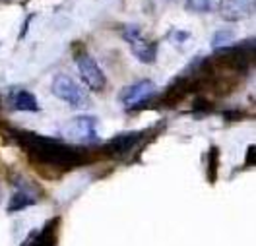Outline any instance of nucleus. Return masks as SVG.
I'll list each match as a JSON object with an SVG mask.
<instances>
[{"mask_svg": "<svg viewBox=\"0 0 256 246\" xmlns=\"http://www.w3.org/2000/svg\"><path fill=\"white\" fill-rule=\"evenodd\" d=\"M12 138L18 142V146L24 149L33 163L47 167V169H72L76 165L84 163L86 151L84 149L74 148L68 142H58L41 134H33V132H22L12 130Z\"/></svg>", "mask_w": 256, "mask_h": 246, "instance_id": "1", "label": "nucleus"}, {"mask_svg": "<svg viewBox=\"0 0 256 246\" xmlns=\"http://www.w3.org/2000/svg\"><path fill=\"white\" fill-rule=\"evenodd\" d=\"M60 136L64 142L68 144H97L99 136H97V120L94 116L82 115L74 116L72 120H68L60 128Z\"/></svg>", "mask_w": 256, "mask_h": 246, "instance_id": "2", "label": "nucleus"}, {"mask_svg": "<svg viewBox=\"0 0 256 246\" xmlns=\"http://www.w3.org/2000/svg\"><path fill=\"white\" fill-rule=\"evenodd\" d=\"M74 60H76V66H78V72H80L84 83L92 91H103L107 85V78H105L101 66L96 62V58L82 47L74 52Z\"/></svg>", "mask_w": 256, "mask_h": 246, "instance_id": "3", "label": "nucleus"}, {"mask_svg": "<svg viewBox=\"0 0 256 246\" xmlns=\"http://www.w3.org/2000/svg\"><path fill=\"white\" fill-rule=\"evenodd\" d=\"M41 196H43V192L35 182L22 177V175H18L14 179V194L10 198L8 212L14 214V212H22L26 208H32L41 200Z\"/></svg>", "mask_w": 256, "mask_h": 246, "instance_id": "4", "label": "nucleus"}, {"mask_svg": "<svg viewBox=\"0 0 256 246\" xmlns=\"http://www.w3.org/2000/svg\"><path fill=\"white\" fill-rule=\"evenodd\" d=\"M122 37L130 45L132 54L140 62H144V64H154L156 62V58H158V43L144 39V35H142L138 25H126L122 29Z\"/></svg>", "mask_w": 256, "mask_h": 246, "instance_id": "5", "label": "nucleus"}, {"mask_svg": "<svg viewBox=\"0 0 256 246\" xmlns=\"http://www.w3.org/2000/svg\"><path fill=\"white\" fill-rule=\"evenodd\" d=\"M50 89H52V93L56 97L66 101L72 107H84V105H88V93H86V89L82 87L80 83L74 82L70 76H66V74L54 76Z\"/></svg>", "mask_w": 256, "mask_h": 246, "instance_id": "6", "label": "nucleus"}, {"mask_svg": "<svg viewBox=\"0 0 256 246\" xmlns=\"http://www.w3.org/2000/svg\"><path fill=\"white\" fill-rule=\"evenodd\" d=\"M156 93H158V85L152 80H140V82L126 85L120 91L118 99L126 109H138V107L146 105L150 99L156 97Z\"/></svg>", "mask_w": 256, "mask_h": 246, "instance_id": "7", "label": "nucleus"}, {"mask_svg": "<svg viewBox=\"0 0 256 246\" xmlns=\"http://www.w3.org/2000/svg\"><path fill=\"white\" fill-rule=\"evenodd\" d=\"M146 138V132H124L114 136L107 144L101 146V153L107 157H126L138 148Z\"/></svg>", "mask_w": 256, "mask_h": 246, "instance_id": "8", "label": "nucleus"}, {"mask_svg": "<svg viewBox=\"0 0 256 246\" xmlns=\"http://www.w3.org/2000/svg\"><path fill=\"white\" fill-rule=\"evenodd\" d=\"M218 4L225 21H240L254 14V0H222Z\"/></svg>", "mask_w": 256, "mask_h": 246, "instance_id": "9", "label": "nucleus"}, {"mask_svg": "<svg viewBox=\"0 0 256 246\" xmlns=\"http://www.w3.org/2000/svg\"><path fill=\"white\" fill-rule=\"evenodd\" d=\"M8 103L14 111H22V113H39V103L32 91L22 89V87H14L8 93Z\"/></svg>", "mask_w": 256, "mask_h": 246, "instance_id": "10", "label": "nucleus"}, {"mask_svg": "<svg viewBox=\"0 0 256 246\" xmlns=\"http://www.w3.org/2000/svg\"><path fill=\"white\" fill-rule=\"evenodd\" d=\"M60 225V217H54L52 221H48L43 229L33 231L30 239L24 241V245H56V231Z\"/></svg>", "mask_w": 256, "mask_h": 246, "instance_id": "11", "label": "nucleus"}, {"mask_svg": "<svg viewBox=\"0 0 256 246\" xmlns=\"http://www.w3.org/2000/svg\"><path fill=\"white\" fill-rule=\"evenodd\" d=\"M218 169H220V149L212 146L206 155V173H208V181L212 184L218 179Z\"/></svg>", "mask_w": 256, "mask_h": 246, "instance_id": "12", "label": "nucleus"}, {"mask_svg": "<svg viewBox=\"0 0 256 246\" xmlns=\"http://www.w3.org/2000/svg\"><path fill=\"white\" fill-rule=\"evenodd\" d=\"M220 0H186V10L194 14H210L218 8Z\"/></svg>", "mask_w": 256, "mask_h": 246, "instance_id": "13", "label": "nucleus"}, {"mask_svg": "<svg viewBox=\"0 0 256 246\" xmlns=\"http://www.w3.org/2000/svg\"><path fill=\"white\" fill-rule=\"evenodd\" d=\"M233 39H235V31H233V29H220V31H216L214 39H212V47H214V49L225 47V45H229Z\"/></svg>", "mask_w": 256, "mask_h": 246, "instance_id": "14", "label": "nucleus"}, {"mask_svg": "<svg viewBox=\"0 0 256 246\" xmlns=\"http://www.w3.org/2000/svg\"><path fill=\"white\" fill-rule=\"evenodd\" d=\"M212 103L206 101V97H196L192 101V113H210Z\"/></svg>", "mask_w": 256, "mask_h": 246, "instance_id": "15", "label": "nucleus"}, {"mask_svg": "<svg viewBox=\"0 0 256 246\" xmlns=\"http://www.w3.org/2000/svg\"><path fill=\"white\" fill-rule=\"evenodd\" d=\"M224 116L227 118V120H239V118H244V113H240V111L235 113V111L231 109V111H225Z\"/></svg>", "mask_w": 256, "mask_h": 246, "instance_id": "16", "label": "nucleus"}, {"mask_svg": "<svg viewBox=\"0 0 256 246\" xmlns=\"http://www.w3.org/2000/svg\"><path fill=\"white\" fill-rule=\"evenodd\" d=\"M176 35H171V41H178V43H182V41H186L188 37H190V33L188 31H175Z\"/></svg>", "mask_w": 256, "mask_h": 246, "instance_id": "17", "label": "nucleus"}, {"mask_svg": "<svg viewBox=\"0 0 256 246\" xmlns=\"http://www.w3.org/2000/svg\"><path fill=\"white\" fill-rule=\"evenodd\" d=\"M254 151H256L254 146H250V148H248V151H246V163H244V167L254 165Z\"/></svg>", "mask_w": 256, "mask_h": 246, "instance_id": "18", "label": "nucleus"}, {"mask_svg": "<svg viewBox=\"0 0 256 246\" xmlns=\"http://www.w3.org/2000/svg\"><path fill=\"white\" fill-rule=\"evenodd\" d=\"M0 109H2V97H0Z\"/></svg>", "mask_w": 256, "mask_h": 246, "instance_id": "19", "label": "nucleus"}]
</instances>
